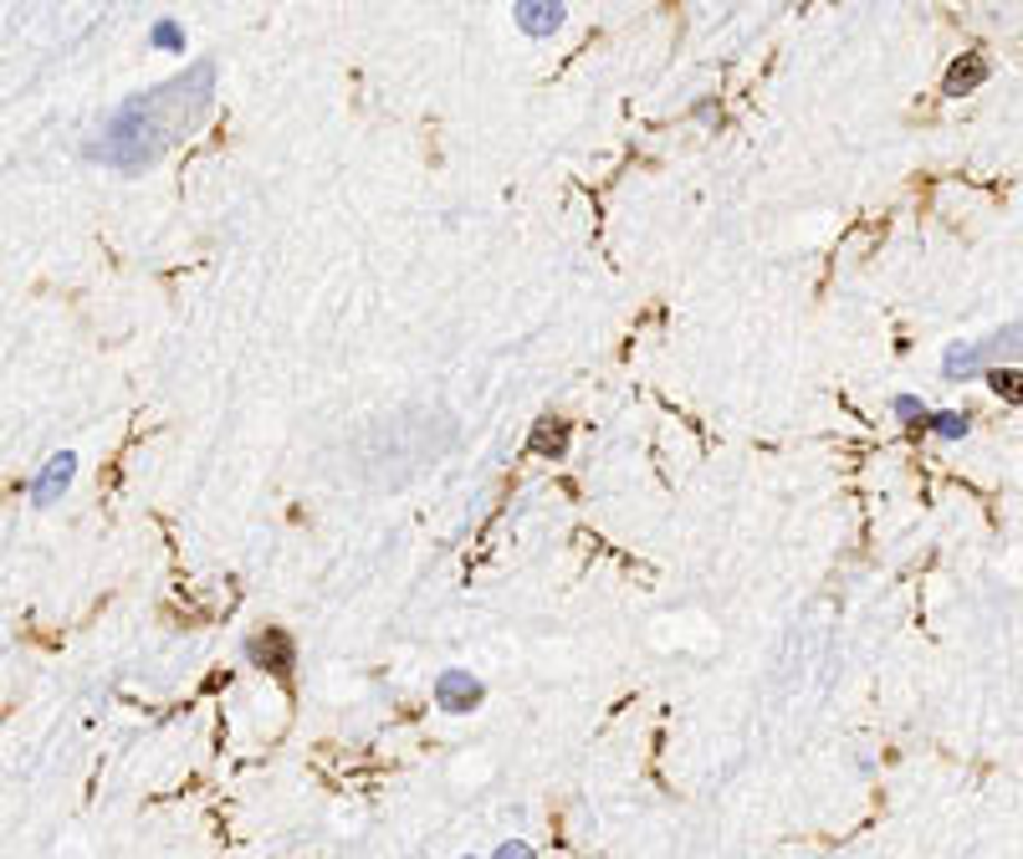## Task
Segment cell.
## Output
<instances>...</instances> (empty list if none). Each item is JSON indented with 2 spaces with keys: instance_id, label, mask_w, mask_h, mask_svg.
I'll return each mask as SVG.
<instances>
[{
  "instance_id": "obj_1",
  "label": "cell",
  "mask_w": 1023,
  "mask_h": 859,
  "mask_svg": "<svg viewBox=\"0 0 1023 859\" xmlns=\"http://www.w3.org/2000/svg\"><path fill=\"white\" fill-rule=\"evenodd\" d=\"M215 108V62H195L185 72L154 82L149 92H134L102 118V128L88 139V159L118 169V175H139L159 165L169 149L195 139Z\"/></svg>"
},
{
  "instance_id": "obj_2",
  "label": "cell",
  "mask_w": 1023,
  "mask_h": 859,
  "mask_svg": "<svg viewBox=\"0 0 1023 859\" xmlns=\"http://www.w3.org/2000/svg\"><path fill=\"white\" fill-rule=\"evenodd\" d=\"M1003 354H1023V317L1009 323V328H999V333H987V338H977V343H952L947 354H942V379H952V384L983 379L987 368H999Z\"/></svg>"
},
{
  "instance_id": "obj_3",
  "label": "cell",
  "mask_w": 1023,
  "mask_h": 859,
  "mask_svg": "<svg viewBox=\"0 0 1023 859\" xmlns=\"http://www.w3.org/2000/svg\"><path fill=\"white\" fill-rule=\"evenodd\" d=\"M246 660H252L256 670H266V675H277V681H287L292 665H297V640H292L287 630H256L252 640H246Z\"/></svg>"
},
{
  "instance_id": "obj_4",
  "label": "cell",
  "mask_w": 1023,
  "mask_h": 859,
  "mask_svg": "<svg viewBox=\"0 0 1023 859\" xmlns=\"http://www.w3.org/2000/svg\"><path fill=\"white\" fill-rule=\"evenodd\" d=\"M486 701V685L471 675V670H441L435 675V707L445 717H471V711Z\"/></svg>"
},
{
  "instance_id": "obj_5",
  "label": "cell",
  "mask_w": 1023,
  "mask_h": 859,
  "mask_svg": "<svg viewBox=\"0 0 1023 859\" xmlns=\"http://www.w3.org/2000/svg\"><path fill=\"white\" fill-rule=\"evenodd\" d=\"M72 471H77V455L72 451H57L47 461V466L37 471V481H31V506H51L57 496L72 486Z\"/></svg>"
},
{
  "instance_id": "obj_6",
  "label": "cell",
  "mask_w": 1023,
  "mask_h": 859,
  "mask_svg": "<svg viewBox=\"0 0 1023 859\" xmlns=\"http://www.w3.org/2000/svg\"><path fill=\"white\" fill-rule=\"evenodd\" d=\"M563 16H569V6H558V0H518L512 6V26H522L528 37H553Z\"/></svg>"
},
{
  "instance_id": "obj_7",
  "label": "cell",
  "mask_w": 1023,
  "mask_h": 859,
  "mask_svg": "<svg viewBox=\"0 0 1023 859\" xmlns=\"http://www.w3.org/2000/svg\"><path fill=\"white\" fill-rule=\"evenodd\" d=\"M987 57H977V51H967V57H957V62L947 67V77H942V88H947V98H962V92H973L987 82Z\"/></svg>"
},
{
  "instance_id": "obj_8",
  "label": "cell",
  "mask_w": 1023,
  "mask_h": 859,
  "mask_svg": "<svg viewBox=\"0 0 1023 859\" xmlns=\"http://www.w3.org/2000/svg\"><path fill=\"white\" fill-rule=\"evenodd\" d=\"M922 430H926V435H936V441H962V435L973 430V419L962 415V409H932Z\"/></svg>"
},
{
  "instance_id": "obj_9",
  "label": "cell",
  "mask_w": 1023,
  "mask_h": 859,
  "mask_svg": "<svg viewBox=\"0 0 1023 859\" xmlns=\"http://www.w3.org/2000/svg\"><path fill=\"white\" fill-rule=\"evenodd\" d=\"M532 451L538 455H563L569 451V419H538V430H532Z\"/></svg>"
},
{
  "instance_id": "obj_10",
  "label": "cell",
  "mask_w": 1023,
  "mask_h": 859,
  "mask_svg": "<svg viewBox=\"0 0 1023 859\" xmlns=\"http://www.w3.org/2000/svg\"><path fill=\"white\" fill-rule=\"evenodd\" d=\"M983 379H987V389L999 394V399H1009V405H1023V368L999 364V368H987Z\"/></svg>"
},
{
  "instance_id": "obj_11",
  "label": "cell",
  "mask_w": 1023,
  "mask_h": 859,
  "mask_svg": "<svg viewBox=\"0 0 1023 859\" xmlns=\"http://www.w3.org/2000/svg\"><path fill=\"white\" fill-rule=\"evenodd\" d=\"M149 47H154V51H169V57H179V51H185V26H179V21H154Z\"/></svg>"
},
{
  "instance_id": "obj_12",
  "label": "cell",
  "mask_w": 1023,
  "mask_h": 859,
  "mask_svg": "<svg viewBox=\"0 0 1023 859\" xmlns=\"http://www.w3.org/2000/svg\"><path fill=\"white\" fill-rule=\"evenodd\" d=\"M891 415L901 419V425H911V430H922L926 425V415H932V409L922 405V399H916V394H896V399H891Z\"/></svg>"
},
{
  "instance_id": "obj_13",
  "label": "cell",
  "mask_w": 1023,
  "mask_h": 859,
  "mask_svg": "<svg viewBox=\"0 0 1023 859\" xmlns=\"http://www.w3.org/2000/svg\"><path fill=\"white\" fill-rule=\"evenodd\" d=\"M492 859H538V849H532L528 839H506V845L492 849Z\"/></svg>"
},
{
  "instance_id": "obj_14",
  "label": "cell",
  "mask_w": 1023,
  "mask_h": 859,
  "mask_svg": "<svg viewBox=\"0 0 1023 859\" xmlns=\"http://www.w3.org/2000/svg\"><path fill=\"white\" fill-rule=\"evenodd\" d=\"M461 859H471V855H461Z\"/></svg>"
}]
</instances>
